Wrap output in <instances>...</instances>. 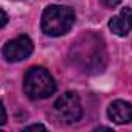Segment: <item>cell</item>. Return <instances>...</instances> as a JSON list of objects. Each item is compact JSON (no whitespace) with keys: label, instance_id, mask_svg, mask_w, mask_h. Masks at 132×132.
Listing matches in <instances>:
<instances>
[{"label":"cell","instance_id":"cell-1","mask_svg":"<svg viewBox=\"0 0 132 132\" xmlns=\"http://www.w3.org/2000/svg\"><path fill=\"white\" fill-rule=\"evenodd\" d=\"M73 62L86 73H98L103 72L106 64V51L101 37L93 33H87L79 37L73 47Z\"/></svg>","mask_w":132,"mask_h":132},{"label":"cell","instance_id":"cell-2","mask_svg":"<svg viewBox=\"0 0 132 132\" xmlns=\"http://www.w3.org/2000/svg\"><path fill=\"white\" fill-rule=\"evenodd\" d=\"M75 25V11L64 5H50L44 10L40 27L47 36L59 37L69 33Z\"/></svg>","mask_w":132,"mask_h":132},{"label":"cell","instance_id":"cell-3","mask_svg":"<svg viewBox=\"0 0 132 132\" xmlns=\"http://www.w3.org/2000/svg\"><path fill=\"white\" fill-rule=\"evenodd\" d=\"M23 90L31 100H44L54 93L56 81L44 67H31L23 78Z\"/></svg>","mask_w":132,"mask_h":132},{"label":"cell","instance_id":"cell-4","mask_svg":"<svg viewBox=\"0 0 132 132\" xmlns=\"http://www.w3.org/2000/svg\"><path fill=\"white\" fill-rule=\"evenodd\" d=\"M54 115L61 123L72 124L81 120L82 117V106L78 93L75 92H65L62 96H59L53 106Z\"/></svg>","mask_w":132,"mask_h":132},{"label":"cell","instance_id":"cell-5","mask_svg":"<svg viewBox=\"0 0 132 132\" xmlns=\"http://www.w3.org/2000/svg\"><path fill=\"white\" fill-rule=\"evenodd\" d=\"M33 53V42L28 36H19L3 45L2 54L6 62H20Z\"/></svg>","mask_w":132,"mask_h":132},{"label":"cell","instance_id":"cell-6","mask_svg":"<svg viewBox=\"0 0 132 132\" xmlns=\"http://www.w3.org/2000/svg\"><path fill=\"white\" fill-rule=\"evenodd\" d=\"M109 28L113 34L124 37L132 30V10L129 6L121 8V11L109 20Z\"/></svg>","mask_w":132,"mask_h":132},{"label":"cell","instance_id":"cell-7","mask_svg":"<svg viewBox=\"0 0 132 132\" xmlns=\"http://www.w3.org/2000/svg\"><path fill=\"white\" fill-rule=\"evenodd\" d=\"M107 117L117 124L132 123V104L123 100H117L110 103L107 109Z\"/></svg>","mask_w":132,"mask_h":132},{"label":"cell","instance_id":"cell-8","mask_svg":"<svg viewBox=\"0 0 132 132\" xmlns=\"http://www.w3.org/2000/svg\"><path fill=\"white\" fill-rule=\"evenodd\" d=\"M23 130H47V127L44 124H31V126H27Z\"/></svg>","mask_w":132,"mask_h":132},{"label":"cell","instance_id":"cell-9","mask_svg":"<svg viewBox=\"0 0 132 132\" xmlns=\"http://www.w3.org/2000/svg\"><path fill=\"white\" fill-rule=\"evenodd\" d=\"M101 2H103L106 6H109V8H115L117 5L121 3V0H101Z\"/></svg>","mask_w":132,"mask_h":132},{"label":"cell","instance_id":"cell-10","mask_svg":"<svg viewBox=\"0 0 132 132\" xmlns=\"http://www.w3.org/2000/svg\"><path fill=\"white\" fill-rule=\"evenodd\" d=\"M2 16H3V19H2V28H3L6 25V22H8V14H6L5 10H2Z\"/></svg>","mask_w":132,"mask_h":132},{"label":"cell","instance_id":"cell-11","mask_svg":"<svg viewBox=\"0 0 132 132\" xmlns=\"http://www.w3.org/2000/svg\"><path fill=\"white\" fill-rule=\"evenodd\" d=\"M2 124H5L6 123V110H5V107L2 106V121H0Z\"/></svg>","mask_w":132,"mask_h":132},{"label":"cell","instance_id":"cell-12","mask_svg":"<svg viewBox=\"0 0 132 132\" xmlns=\"http://www.w3.org/2000/svg\"><path fill=\"white\" fill-rule=\"evenodd\" d=\"M95 130H112V129L106 127V126H100V127H95Z\"/></svg>","mask_w":132,"mask_h":132},{"label":"cell","instance_id":"cell-13","mask_svg":"<svg viewBox=\"0 0 132 132\" xmlns=\"http://www.w3.org/2000/svg\"><path fill=\"white\" fill-rule=\"evenodd\" d=\"M17 2H22V0H17Z\"/></svg>","mask_w":132,"mask_h":132}]
</instances>
